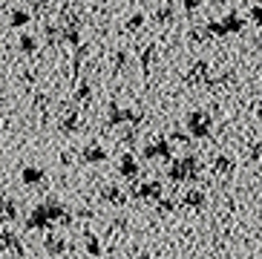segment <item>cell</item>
<instances>
[{
  "label": "cell",
  "instance_id": "6da1fadb",
  "mask_svg": "<svg viewBox=\"0 0 262 259\" xmlns=\"http://www.w3.org/2000/svg\"><path fill=\"white\" fill-rule=\"evenodd\" d=\"M213 29L222 32V35H225V32H239V29H245V20H242L239 15H231L225 23H219V26H213Z\"/></svg>",
  "mask_w": 262,
  "mask_h": 259
},
{
  "label": "cell",
  "instance_id": "7a4b0ae2",
  "mask_svg": "<svg viewBox=\"0 0 262 259\" xmlns=\"http://www.w3.org/2000/svg\"><path fill=\"white\" fill-rule=\"evenodd\" d=\"M251 17H254V20L262 26V6H254V9H251Z\"/></svg>",
  "mask_w": 262,
  "mask_h": 259
},
{
  "label": "cell",
  "instance_id": "3957f363",
  "mask_svg": "<svg viewBox=\"0 0 262 259\" xmlns=\"http://www.w3.org/2000/svg\"><path fill=\"white\" fill-rule=\"evenodd\" d=\"M256 44H259V49H262V38H259V40H256Z\"/></svg>",
  "mask_w": 262,
  "mask_h": 259
},
{
  "label": "cell",
  "instance_id": "277c9868",
  "mask_svg": "<svg viewBox=\"0 0 262 259\" xmlns=\"http://www.w3.org/2000/svg\"><path fill=\"white\" fill-rule=\"evenodd\" d=\"M259 115H262V113H259Z\"/></svg>",
  "mask_w": 262,
  "mask_h": 259
}]
</instances>
